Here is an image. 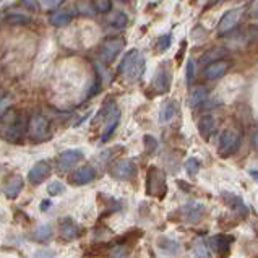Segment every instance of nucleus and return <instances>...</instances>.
<instances>
[{"label": "nucleus", "instance_id": "obj_1", "mask_svg": "<svg viewBox=\"0 0 258 258\" xmlns=\"http://www.w3.org/2000/svg\"><path fill=\"white\" fill-rule=\"evenodd\" d=\"M28 119L26 112L20 109H7L0 115V138L9 143H21L28 132Z\"/></svg>", "mask_w": 258, "mask_h": 258}, {"label": "nucleus", "instance_id": "obj_2", "mask_svg": "<svg viewBox=\"0 0 258 258\" xmlns=\"http://www.w3.org/2000/svg\"><path fill=\"white\" fill-rule=\"evenodd\" d=\"M146 67L145 57L138 52L137 49H132L130 52L122 58V62L119 65V73L123 75L128 82H137V80L143 75Z\"/></svg>", "mask_w": 258, "mask_h": 258}, {"label": "nucleus", "instance_id": "obj_3", "mask_svg": "<svg viewBox=\"0 0 258 258\" xmlns=\"http://www.w3.org/2000/svg\"><path fill=\"white\" fill-rule=\"evenodd\" d=\"M146 194L159 198H163L166 194V174L154 166H151L146 174Z\"/></svg>", "mask_w": 258, "mask_h": 258}, {"label": "nucleus", "instance_id": "obj_4", "mask_svg": "<svg viewBox=\"0 0 258 258\" xmlns=\"http://www.w3.org/2000/svg\"><path fill=\"white\" fill-rule=\"evenodd\" d=\"M120 120V110L115 106L114 101H107V104L104 106V127H102V142H107L110 135L114 134V130L117 128Z\"/></svg>", "mask_w": 258, "mask_h": 258}, {"label": "nucleus", "instance_id": "obj_5", "mask_svg": "<svg viewBox=\"0 0 258 258\" xmlns=\"http://www.w3.org/2000/svg\"><path fill=\"white\" fill-rule=\"evenodd\" d=\"M28 134L33 142H44L49 137V122L46 117L41 114H34L29 119Z\"/></svg>", "mask_w": 258, "mask_h": 258}, {"label": "nucleus", "instance_id": "obj_6", "mask_svg": "<svg viewBox=\"0 0 258 258\" xmlns=\"http://www.w3.org/2000/svg\"><path fill=\"white\" fill-rule=\"evenodd\" d=\"M240 143V134L235 128H227L224 130L223 137H221L219 142V156L221 158H227L237 150V146Z\"/></svg>", "mask_w": 258, "mask_h": 258}, {"label": "nucleus", "instance_id": "obj_7", "mask_svg": "<svg viewBox=\"0 0 258 258\" xmlns=\"http://www.w3.org/2000/svg\"><path fill=\"white\" fill-rule=\"evenodd\" d=\"M125 42L120 38H114V39H107L102 42L101 50H99V55H101V60L104 63H110L114 62V58L120 54V50L123 49Z\"/></svg>", "mask_w": 258, "mask_h": 258}, {"label": "nucleus", "instance_id": "obj_8", "mask_svg": "<svg viewBox=\"0 0 258 258\" xmlns=\"http://www.w3.org/2000/svg\"><path fill=\"white\" fill-rule=\"evenodd\" d=\"M137 166L132 159H120L110 167V175L117 180H128L135 175Z\"/></svg>", "mask_w": 258, "mask_h": 258}, {"label": "nucleus", "instance_id": "obj_9", "mask_svg": "<svg viewBox=\"0 0 258 258\" xmlns=\"http://www.w3.org/2000/svg\"><path fill=\"white\" fill-rule=\"evenodd\" d=\"M50 172H52V167H50L47 161H38L31 167V171L28 172V180L33 185H39V183H42L50 175Z\"/></svg>", "mask_w": 258, "mask_h": 258}, {"label": "nucleus", "instance_id": "obj_10", "mask_svg": "<svg viewBox=\"0 0 258 258\" xmlns=\"http://www.w3.org/2000/svg\"><path fill=\"white\" fill-rule=\"evenodd\" d=\"M23 183H25L23 177L18 175V174H12V175L7 177L2 183V194L7 198L13 200V198H17L20 195L21 188H23Z\"/></svg>", "mask_w": 258, "mask_h": 258}, {"label": "nucleus", "instance_id": "obj_11", "mask_svg": "<svg viewBox=\"0 0 258 258\" xmlns=\"http://www.w3.org/2000/svg\"><path fill=\"white\" fill-rule=\"evenodd\" d=\"M82 159H83V153L80 150H67L58 154L57 167L60 172H65V171H69V169H72L77 163H80Z\"/></svg>", "mask_w": 258, "mask_h": 258}, {"label": "nucleus", "instance_id": "obj_12", "mask_svg": "<svg viewBox=\"0 0 258 258\" xmlns=\"http://www.w3.org/2000/svg\"><path fill=\"white\" fill-rule=\"evenodd\" d=\"M242 17V9H232L229 12H226L223 15V18L219 20V25H218V31L221 34H226L229 33L231 29L235 28V25L239 23V20Z\"/></svg>", "mask_w": 258, "mask_h": 258}, {"label": "nucleus", "instance_id": "obj_13", "mask_svg": "<svg viewBox=\"0 0 258 258\" xmlns=\"http://www.w3.org/2000/svg\"><path fill=\"white\" fill-rule=\"evenodd\" d=\"M96 177V171L93 166H82L78 167L75 172L70 175V182L73 185H86V183H90L93 179Z\"/></svg>", "mask_w": 258, "mask_h": 258}, {"label": "nucleus", "instance_id": "obj_14", "mask_svg": "<svg viewBox=\"0 0 258 258\" xmlns=\"http://www.w3.org/2000/svg\"><path fill=\"white\" fill-rule=\"evenodd\" d=\"M58 232H60L62 239L72 242L80 237V227L77 226V223L72 218H63L60 219V226H58Z\"/></svg>", "mask_w": 258, "mask_h": 258}, {"label": "nucleus", "instance_id": "obj_15", "mask_svg": "<svg viewBox=\"0 0 258 258\" xmlns=\"http://www.w3.org/2000/svg\"><path fill=\"white\" fill-rule=\"evenodd\" d=\"M229 62L226 60H218V62H213L210 65H206L205 70H203V77L206 80H216L219 77H223L224 73L229 70Z\"/></svg>", "mask_w": 258, "mask_h": 258}, {"label": "nucleus", "instance_id": "obj_16", "mask_svg": "<svg viewBox=\"0 0 258 258\" xmlns=\"http://www.w3.org/2000/svg\"><path fill=\"white\" fill-rule=\"evenodd\" d=\"M198 132H200V137L203 140H208L215 135L216 132V120L213 115H203L200 117V120H198Z\"/></svg>", "mask_w": 258, "mask_h": 258}, {"label": "nucleus", "instance_id": "obj_17", "mask_svg": "<svg viewBox=\"0 0 258 258\" xmlns=\"http://www.w3.org/2000/svg\"><path fill=\"white\" fill-rule=\"evenodd\" d=\"M169 86H171V73H169L166 65H161L154 75V88L159 93H167Z\"/></svg>", "mask_w": 258, "mask_h": 258}, {"label": "nucleus", "instance_id": "obj_18", "mask_svg": "<svg viewBox=\"0 0 258 258\" xmlns=\"http://www.w3.org/2000/svg\"><path fill=\"white\" fill-rule=\"evenodd\" d=\"M205 213V206L200 203H188L182 208V218L187 221V223H197L200 221Z\"/></svg>", "mask_w": 258, "mask_h": 258}, {"label": "nucleus", "instance_id": "obj_19", "mask_svg": "<svg viewBox=\"0 0 258 258\" xmlns=\"http://www.w3.org/2000/svg\"><path fill=\"white\" fill-rule=\"evenodd\" d=\"M223 198H224V203L229 206L231 210H234V211H237V213H240L242 216H245L247 213H248V210H247V206H245V203H244V200L239 197V195H235V194H226L223 195Z\"/></svg>", "mask_w": 258, "mask_h": 258}, {"label": "nucleus", "instance_id": "obj_20", "mask_svg": "<svg viewBox=\"0 0 258 258\" xmlns=\"http://www.w3.org/2000/svg\"><path fill=\"white\" fill-rule=\"evenodd\" d=\"M158 248L161 250L163 253H166V255H177L179 253V248H180V245H179V242H175L174 239H169V237H159L158 239Z\"/></svg>", "mask_w": 258, "mask_h": 258}, {"label": "nucleus", "instance_id": "obj_21", "mask_svg": "<svg viewBox=\"0 0 258 258\" xmlns=\"http://www.w3.org/2000/svg\"><path fill=\"white\" fill-rule=\"evenodd\" d=\"M231 242H232V237H227V235H213V237L210 239V242H208V245L215 250V252L223 253V250H224V252L229 250Z\"/></svg>", "mask_w": 258, "mask_h": 258}, {"label": "nucleus", "instance_id": "obj_22", "mask_svg": "<svg viewBox=\"0 0 258 258\" xmlns=\"http://www.w3.org/2000/svg\"><path fill=\"white\" fill-rule=\"evenodd\" d=\"M70 20H72V13L67 10H57L49 17L50 25L54 26H65L70 23Z\"/></svg>", "mask_w": 258, "mask_h": 258}, {"label": "nucleus", "instance_id": "obj_23", "mask_svg": "<svg viewBox=\"0 0 258 258\" xmlns=\"http://www.w3.org/2000/svg\"><path fill=\"white\" fill-rule=\"evenodd\" d=\"M206 98H208V90H206L205 86H197L195 90L190 93V104L197 107V106L203 104Z\"/></svg>", "mask_w": 258, "mask_h": 258}, {"label": "nucleus", "instance_id": "obj_24", "mask_svg": "<svg viewBox=\"0 0 258 258\" xmlns=\"http://www.w3.org/2000/svg\"><path fill=\"white\" fill-rule=\"evenodd\" d=\"M224 54H226V50H224V49L215 47V49L208 50V52H206V54L200 58V62H202V63H206V65H210V63H213V62L221 60V57H223Z\"/></svg>", "mask_w": 258, "mask_h": 258}, {"label": "nucleus", "instance_id": "obj_25", "mask_svg": "<svg viewBox=\"0 0 258 258\" xmlns=\"http://www.w3.org/2000/svg\"><path fill=\"white\" fill-rule=\"evenodd\" d=\"M210 245L206 244L203 239H197L194 242V253L198 258H210Z\"/></svg>", "mask_w": 258, "mask_h": 258}, {"label": "nucleus", "instance_id": "obj_26", "mask_svg": "<svg viewBox=\"0 0 258 258\" xmlns=\"http://www.w3.org/2000/svg\"><path fill=\"white\" fill-rule=\"evenodd\" d=\"M172 115H174V104H172V101H166L163 106H161V110H159V117H161V122H171L172 119Z\"/></svg>", "mask_w": 258, "mask_h": 258}, {"label": "nucleus", "instance_id": "obj_27", "mask_svg": "<svg viewBox=\"0 0 258 258\" xmlns=\"http://www.w3.org/2000/svg\"><path fill=\"white\" fill-rule=\"evenodd\" d=\"M33 235H34V239H36V240L44 242V240H47V239L50 237V235H52V229H50V226H49V224H41V226H38V227L34 229Z\"/></svg>", "mask_w": 258, "mask_h": 258}, {"label": "nucleus", "instance_id": "obj_28", "mask_svg": "<svg viewBox=\"0 0 258 258\" xmlns=\"http://www.w3.org/2000/svg\"><path fill=\"white\" fill-rule=\"evenodd\" d=\"M127 21H128L127 20V15H125L123 12H114L109 17V23L112 25L114 28H125Z\"/></svg>", "mask_w": 258, "mask_h": 258}, {"label": "nucleus", "instance_id": "obj_29", "mask_svg": "<svg viewBox=\"0 0 258 258\" xmlns=\"http://www.w3.org/2000/svg\"><path fill=\"white\" fill-rule=\"evenodd\" d=\"M29 17H26V15H21L18 12H15V13H10V15H7V18H5V23H9V25H25V23H29Z\"/></svg>", "mask_w": 258, "mask_h": 258}, {"label": "nucleus", "instance_id": "obj_30", "mask_svg": "<svg viewBox=\"0 0 258 258\" xmlns=\"http://www.w3.org/2000/svg\"><path fill=\"white\" fill-rule=\"evenodd\" d=\"M171 42H172V34H163L161 38H158L156 47L159 52H164V50H167L169 46H171Z\"/></svg>", "mask_w": 258, "mask_h": 258}, {"label": "nucleus", "instance_id": "obj_31", "mask_svg": "<svg viewBox=\"0 0 258 258\" xmlns=\"http://www.w3.org/2000/svg\"><path fill=\"white\" fill-rule=\"evenodd\" d=\"M63 190H65L63 183H62V182H58V180L50 182L49 185H47V194H49L50 197H57V195H60Z\"/></svg>", "mask_w": 258, "mask_h": 258}, {"label": "nucleus", "instance_id": "obj_32", "mask_svg": "<svg viewBox=\"0 0 258 258\" xmlns=\"http://www.w3.org/2000/svg\"><path fill=\"white\" fill-rule=\"evenodd\" d=\"M94 2V9L99 13H107L112 9V2L110 0H93Z\"/></svg>", "mask_w": 258, "mask_h": 258}, {"label": "nucleus", "instance_id": "obj_33", "mask_svg": "<svg viewBox=\"0 0 258 258\" xmlns=\"http://www.w3.org/2000/svg\"><path fill=\"white\" fill-rule=\"evenodd\" d=\"M198 167H200V166H198V161L195 158H190V159L185 161V169H187L188 175L195 177L198 174Z\"/></svg>", "mask_w": 258, "mask_h": 258}, {"label": "nucleus", "instance_id": "obj_34", "mask_svg": "<svg viewBox=\"0 0 258 258\" xmlns=\"http://www.w3.org/2000/svg\"><path fill=\"white\" fill-rule=\"evenodd\" d=\"M143 143L146 145V148H148V151H154V150L158 148V142H156V140H154L153 137H150V135H145Z\"/></svg>", "mask_w": 258, "mask_h": 258}, {"label": "nucleus", "instance_id": "obj_35", "mask_svg": "<svg viewBox=\"0 0 258 258\" xmlns=\"http://www.w3.org/2000/svg\"><path fill=\"white\" fill-rule=\"evenodd\" d=\"M191 80H194V60H190L187 62V83L190 85L191 83Z\"/></svg>", "mask_w": 258, "mask_h": 258}, {"label": "nucleus", "instance_id": "obj_36", "mask_svg": "<svg viewBox=\"0 0 258 258\" xmlns=\"http://www.w3.org/2000/svg\"><path fill=\"white\" fill-rule=\"evenodd\" d=\"M39 2L44 9H54V7H57L62 0H39Z\"/></svg>", "mask_w": 258, "mask_h": 258}, {"label": "nucleus", "instance_id": "obj_37", "mask_svg": "<svg viewBox=\"0 0 258 258\" xmlns=\"http://www.w3.org/2000/svg\"><path fill=\"white\" fill-rule=\"evenodd\" d=\"M21 4H23L26 9L29 10H34L36 7H38V0H21Z\"/></svg>", "mask_w": 258, "mask_h": 258}, {"label": "nucleus", "instance_id": "obj_38", "mask_svg": "<svg viewBox=\"0 0 258 258\" xmlns=\"http://www.w3.org/2000/svg\"><path fill=\"white\" fill-rule=\"evenodd\" d=\"M50 205H52V203H50L49 200H44V202L41 203V210H42V211H47V208H49Z\"/></svg>", "mask_w": 258, "mask_h": 258}, {"label": "nucleus", "instance_id": "obj_39", "mask_svg": "<svg viewBox=\"0 0 258 258\" xmlns=\"http://www.w3.org/2000/svg\"><path fill=\"white\" fill-rule=\"evenodd\" d=\"M248 174H250V177H252L253 180L258 182V171H256V169H252V171H248Z\"/></svg>", "mask_w": 258, "mask_h": 258}, {"label": "nucleus", "instance_id": "obj_40", "mask_svg": "<svg viewBox=\"0 0 258 258\" xmlns=\"http://www.w3.org/2000/svg\"><path fill=\"white\" fill-rule=\"evenodd\" d=\"M252 143L255 146V150H258V132H255L253 137H252Z\"/></svg>", "mask_w": 258, "mask_h": 258}, {"label": "nucleus", "instance_id": "obj_41", "mask_svg": "<svg viewBox=\"0 0 258 258\" xmlns=\"http://www.w3.org/2000/svg\"><path fill=\"white\" fill-rule=\"evenodd\" d=\"M218 2H221V0H210V2H208V7H213V5H216Z\"/></svg>", "mask_w": 258, "mask_h": 258}, {"label": "nucleus", "instance_id": "obj_42", "mask_svg": "<svg viewBox=\"0 0 258 258\" xmlns=\"http://www.w3.org/2000/svg\"><path fill=\"white\" fill-rule=\"evenodd\" d=\"M253 17L258 18V7H255V9H253Z\"/></svg>", "mask_w": 258, "mask_h": 258}]
</instances>
